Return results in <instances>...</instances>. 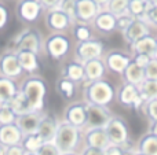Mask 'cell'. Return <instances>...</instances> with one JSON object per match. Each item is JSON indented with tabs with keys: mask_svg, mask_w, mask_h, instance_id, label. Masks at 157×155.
<instances>
[{
	"mask_svg": "<svg viewBox=\"0 0 157 155\" xmlns=\"http://www.w3.org/2000/svg\"><path fill=\"white\" fill-rule=\"evenodd\" d=\"M19 91L26 100L28 111H44L47 82L43 77L37 74H29L19 85Z\"/></svg>",
	"mask_w": 157,
	"mask_h": 155,
	"instance_id": "6da1fadb",
	"label": "cell"
},
{
	"mask_svg": "<svg viewBox=\"0 0 157 155\" xmlns=\"http://www.w3.org/2000/svg\"><path fill=\"white\" fill-rule=\"evenodd\" d=\"M83 98L87 104L109 106L116 98V89L113 84L105 78L86 82L83 88Z\"/></svg>",
	"mask_w": 157,
	"mask_h": 155,
	"instance_id": "7a4b0ae2",
	"label": "cell"
},
{
	"mask_svg": "<svg viewBox=\"0 0 157 155\" xmlns=\"http://www.w3.org/2000/svg\"><path fill=\"white\" fill-rule=\"evenodd\" d=\"M81 131L76 126L59 121V125L57 128V133L52 142L58 147L61 153H77L81 143Z\"/></svg>",
	"mask_w": 157,
	"mask_h": 155,
	"instance_id": "3957f363",
	"label": "cell"
},
{
	"mask_svg": "<svg viewBox=\"0 0 157 155\" xmlns=\"http://www.w3.org/2000/svg\"><path fill=\"white\" fill-rule=\"evenodd\" d=\"M10 51H32L35 54L40 55L44 51V38L43 34L40 33V30L35 29V27H25L24 30L18 33L14 37L11 48H8Z\"/></svg>",
	"mask_w": 157,
	"mask_h": 155,
	"instance_id": "277c9868",
	"label": "cell"
},
{
	"mask_svg": "<svg viewBox=\"0 0 157 155\" xmlns=\"http://www.w3.org/2000/svg\"><path fill=\"white\" fill-rule=\"evenodd\" d=\"M71 49V38L65 33H52L44 40V52L52 60H61Z\"/></svg>",
	"mask_w": 157,
	"mask_h": 155,
	"instance_id": "5b68a950",
	"label": "cell"
},
{
	"mask_svg": "<svg viewBox=\"0 0 157 155\" xmlns=\"http://www.w3.org/2000/svg\"><path fill=\"white\" fill-rule=\"evenodd\" d=\"M106 135L109 137L110 144L116 146H124L130 140V128L128 124L125 122L124 118L119 117V115H112L109 122L105 125Z\"/></svg>",
	"mask_w": 157,
	"mask_h": 155,
	"instance_id": "8992f818",
	"label": "cell"
},
{
	"mask_svg": "<svg viewBox=\"0 0 157 155\" xmlns=\"http://www.w3.org/2000/svg\"><path fill=\"white\" fill-rule=\"evenodd\" d=\"M103 54H105V44L98 38L78 41L75 47V60L80 63L95 59V58H102Z\"/></svg>",
	"mask_w": 157,
	"mask_h": 155,
	"instance_id": "52a82bcc",
	"label": "cell"
},
{
	"mask_svg": "<svg viewBox=\"0 0 157 155\" xmlns=\"http://www.w3.org/2000/svg\"><path fill=\"white\" fill-rule=\"evenodd\" d=\"M114 99L117 100V103L120 106L125 107V109H134V110H141L145 103L142 100L141 95H139L138 85L128 84V82L121 84V87L117 89Z\"/></svg>",
	"mask_w": 157,
	"mask_h": 155,
	"instance_id": "ba28073f",
	"label": "cell"
},
{
	"mask_svg": "<svg viewBox=\"0 0 157 155\" xmlns=\"http://www.w3.org/2000/svg\"><path fill=\"white\" fill-rule=\"evenodd\" d=\"M43 11L39 0H19L15 7V15L22 23H35Z\"/></svg>",
	"mask_w": 157,
	"mask_h": 155,
	"instance_id": "9c48e42d",
	"label": "cell"
},
{
	"mask_svg": "<svg viewBox=\"0 0 157 155\" xmlns=\"http://www.w3.org/2000/svg\"><path fill=\"white\" fill-rule=\"evenodd\" d=\"M44 22H46V27L52 33H66L73 25V21L69 18L68 14H65L58 7L47 10Z\"/></svg>",
	"mask_w": 157,
	"mask_h": 155,
	"instance_id": "30bf717a",
	"label": "cell"
},
{
	"mask_svg": "<svg viewBox=\"0 0 157 155\" xmlns=\"http://www.w3.org/2000/svg\"><path fill=\"white\" fill-rule=\"evenodd\" d=\"M102 59L109 71L121 76L123 71L125 70V67L132 59V55L127 54V52L121 51V49H110V51L103 54Z\"/></svg>",
	"mask_w": 157,
	"mask_h": 155,
	"instance_id": "8fae6325",
	"label": "cell"
},
{
	"mask_svg": "<svg viewBox=\"0 0 157 155\" xmlns=\"http://www.w3.org/2000/svg\"><path fill=\"white\" fill-rule=\"evenodd\" d=\"M65 122L76 126L80 131H84L87 125V103L86 102H73L63 111Z\"/></svg>",
	"mask_w": 157,
	"mask_h": 155,
	"instance_id": "7c38bea8",
	"label": "cell"
},
{
	"mask_svg": "<svg viewBox=\"0 0 157 155\" xmlns=\"http://www.w3.org/2000/svg\"><path fill=\"white\" fill-rule=\"evenodd\" d=\"M113 113L109 110V106H98V104H87V125L90 128H105Z\"/></svg>",
	"mask_w": 157,
	"mask_h": 155,
	"instance_id": "4fadbf2b",
	"label": "cell"
},
{
	"mask_svg": "<svg viewBox=\"0 0 157 155\" xmlns=\"http://www.w3.org/2000/svg\"><path fill=\"white\" fill-rule=\"evenodd\" d=\"M24 74L19 60L17 58V54L14 51H4L0 54V76L8 77V78H19Z\"/></svg>",
	"mask_w": 157,
	"mask_h": 155,
	"instance_id": "5bb4252c",
	"label": "cell"
},
{
	"mask_svg": "<svg viewBox=\"0 0 157 155\" xmlns=\"http://www.w3.org/2000/svg\"><path fill=\"white\" fill-rule=\"evenodd\" d=\"M146 34H150V26L144 21V19H139V18H135L125 30L121 32V36L124 38V41L130 45L132 44L134 41H136L138 38L144 37Z\"/></svg>",
	"mask_w": 157,
	"mask_h": 155,
	"instance_id": "9a60e30c",
	"label": "cell"
},
{
	"mask_svg": "<svg viewBox=\"0 0 157 155\" xmlns=\"http://www.w3.org/2000/svg\"><path fill=\"white\" fill-rule=\"evenodd\" d=\"M59 125V121L52 113H43V117L40 120L37 128V133L41 136L44 142H52L57 133V128Z\"/></svg>",
	"mask_w": 157,
	"mask_h": 155,
	"instance_id": "2e32d148",
	"label": "cell"
},
{
	"mask_svg": "<svg viewBox=\"0 0 157 155\" xmlns=\"http://www.w3.org/2000/svg\"><path fill=\"white\" fill-rule=\"evenodd\" d=\"M44 111H28L24 114L17 115V126L21 129V132L24 135L26 133H33V132H37L40 120L43 117Z\"/></svg>",
	"mask_w": 157,
	"mask_h": 155,
	"instance_id": "e0dca14e",
	"label": "cell"
},
{
	"mask_svg": "<svg viewBox=\"0 0 157 155\" xmlns=\"http://www.w3.org/2000/svg\"><path fill=\"white\" fill-rule=\"evenodd\" d=\"M92 27L102 34H110L116 30V15L108 10H101L91 22Z\"/></svg>",
	"mask_w": 157,
	"mask_h": 155,
	"instance_id": "ac0fdd59",
	"label": "cell"
},
{
	"mask_svg": "<svg viewBox=\"0 0 157 155\" xmlns=\"http://www.w3.org/2000/svg\"><path fill=\"white\" fill-rule=\"evenodd\" d=\"M84 144L88 147H97L101 150H105L110 142L106 135L105 128H90L84 129Z\"/></svg>",
	"mask_w": 157,
	"mask_h": 155,
	"instance_id": "d6986e66",
	"label": "cell"
},
{
	"mask_svg": "<svg viewBox=\"0 0 157 155\" xmlns=\"http://www.w3.org/2000/svg\"><path fill=\"white\" fill-rule=\"evenodd\" d=\"M101 8L95 4L94 0H76V21L91 23Z\"/></svg>",
	"mask_w": 157,
	"mask_h": 155,
	"instance_id": "ffe728a7",
	"label": "cell"
},
{
	"mask_svg": "<svg viewBox=\"0 0 157 155\" xmlns=\"http://www.w3.org/2000/svg\"><path fill=\"white\" fill-rule=\"evenodd\" d=\"M84 67V81L91 82L97 81L105 77L106 73V66L103 63L102 58H95V59H90L83 63Z\"/></svg>",
	"mask_w": 157,
	"mask_h": 155,
	"instance_id": "44dd1931",
	"label": "cell"
},
{
	"mask_svg": "<svg viewBox=\"0 0 157 155\" xmlns=\"http://www.w3.org/2000/svg\"><path fill=\"white\" fill-rule=\"evenodd\" d=\"M24 133L17 126V124H8V125H0V144L8 147L14 144H21Z\"/></svg>",
	"mask_w": 157,
	"mask_h": 155,
	"instance_id": "7402d4cb",
	"label": "cell"
},
{
	"mask_svg": "<svg viewBox=\"0 0 157 155\" xmlns=\"http://www.w3.org/2000/svg\"><path fill=\"white\" fill-rule=\"evenodd\" d=\"M17 58L19 60V65H21L24 73L28 74H36L40 70V62H39V55L35 54L32 51H26V49H22V51H17Z\"/></svg>",
	"mask_w": 157,
	"mask_h": 155,
	"instance_id": "603a6c76",
	"label": "cell"
},
{
	"mask_svg": "<svg viewBox=\"0 0 157 155\" xmlns=\"http://www.w3.org/2000/svg\"><path fill=\"white\" fill-rule=\"evenodd\" d=\"M130 54L135 55V54H146L153 56L155 54V48H156V37L152 34H146L144 37L138 38L136 41H134L132 44H130Z\"/></svg>",
	"mask_w": 157,
	"mask_h": 155,
	"instance_id": "cb8c5ba5",
	"label": "cell"
},
{
	"mask_svg": "<svg viewBox=\"0 0 157 155\" xmlns=\"http://www.w3.org/2000/svg\"><path fill=\"white\" fill-rule=\"evenodd\" d=\"M19 91V84L14 78L0 76V106L8 104V102L14 98L17 92Z\"/></svg>",
	"mask_w": 157,
	"mask_h": 155,
	"instance_id": "d4e9b609",
	"label": "cell"
},
{
	"mask_svg": "<svg viewBox=\"0 0 157 155\" xmlns=\"http://www.w3.org/2000/svg\"><path fill=\"white\" fill-rule=\"evenodd\" d=\"M123 81L128 82V84H134V85H139L144 81L146 77H145V67L136 65L132 59L128 63V66L125 67V70L121 74Z\"/></svg>",
	"mask_w": 157,
	"mask_h": 155,
	"instance_id": "484cf974",
	"label": "cell"
},
{
	"mask_svg": "<svg viewBox=\"0 0 157 155\" xmlns=\"http://www.w3.org/2000/svg\"><path fill=\"white\" fill-rule=\"evenodd\" d=\"M62 77L69 78L71 81L76 82V84L84 82V67H83V63L77 62V60L69 62L68 65L63 67Z\"/></svg>",
	"mask_w": 157,
	"mask_h": 155,
	"instance_id": "4316f807",
	"label": "cell"
},
{
	"mask_svg": "<svg viewBox=\"0 0 157 155\" xmlns=\"http://www.w3.org/2000/svg\"><path fill=\"white\" fill-rule=\"evenodd\" d=\"M136 150L146 155H157V135H153L150 132L145 133L138 140Z\"/></svg>",
	"mask_w": 157,
	"mask_h": 155,
	"instance_id": "83f0119b",
	"label": "cell"
},
{
	"mask_svg": "<svg viewBox=\"0 0 157 155\" xmlns=\"http://www.w3.org/2000/svg\"><path fill=\"white\" fill-rule=\"evenodd\" d=\"M138 91L144 102H147L150 99H156L157 98V80L145 78L138 85Z\"/></svg>",
	"mask_w": 157,
	"mask_h": 155,
	"instance_id": "f1b7e54d",
	"label": "cell"
},
{
	"mask_svg": "<svg viewBox=\"0 0 157 155\" xmlns=\"http://www.w3.org/2000/svg\"><path fill=\"white\" fill-rule=\"evenodd\" d=\"M76 82L71 81L69 78H65V77L61 76V78L57 81V91L61 93V96L68 100L73 99L76 96L77 92V88H76Z\"/></svg>",
	"mask_w": 157,
	"mask_h": 155,
	"instance_id": "f546056e",
	"label": "cell"
},
{
	"mask_svg": "<svg viewBox=\"0 0 157 155\" xmlns=\"http://www.w3.org/2000/svg\"><path fill=\"white\" fill-rule=\"evenodd\" d=\"M43 143H44V140L41 139V136L37 132L24 135V137L21 140V146L24 147V150L26 153H36Z\"/></svg>",
	"mask_w": 157,
	"mask_h": 155,
	"instance_id": "4dcf8cb0",
	"label": "cell"
},
{
	"mask_svg": "<svg viewBox=\"0 0 157 155\" xmlns=\"http://www.w3.org/2000/svg\"><path fill=\"white\" fill-rule=\"evenodd\" d=\"M149 7H150V3H147L146 0H128L127 13L130 15H132L134 18L144 19Z\"/></svg>",
	"mask_w": 157,
	"mask_h": 155,
	"instance_id": "1f68e13d",
	"label": "cell"
},
{
	"mask_svg": "<svg viewBox=\"0 0 157 155\" xmlns=\"http://www.w3.org/2000/svg\"><path fill=\"white\" fill-rule=\"evenodd\" d=\"M72 33L73 37L76 38V41H86L92 38V29L90 26V23H84V22H73L72 25Z\"/></svg>",
	"mask_w": 157,
	"mask_h": 155,
	"instance_id": "d6a6232c",
	"label": "cell"
},
{
	"mask_svg": "<svg viewBox=\"0 0 157 155\" xmlns=\"http://www.w3.org/2000/svg\"><path fill=\"white\" fill-rule=\"evenodd\" d=\"M8 106L11 107V110H13L17 115L24 114V113H28L26 100H25V98H24V95H22L21 91H18V92L14 95V98L8 102Z\"/></svg>",
	"mask_w": 157,
	"mask_h": 155,
	"instance_id": "836d02e7",
	"label": "cell"
},
{
	"mask_svg": "<svg viewBox=\"0 0 157 155\" xmlns=\"http://www.w3.org/2000/svg\"><path fill=\"white\" fill-rule=\"evenodd\" d=\"M127 5H128V0H109L105 10H108L109 13H112L113 15L117 16L127 13Z\"/></svg>",
	"mask_w": 157,
	"mask_h": 155,
	"instance_id": "e575fe53",
	"label": "cell"
},
{
	"mask_svg": "<svg viewBox=\"0 0 157 155\" xmlns=\"http://www.w3.org/2000/svg\"><path fill=\"white\" fill-rule=\"evenodd\" d=\"M17 114L11 110L8 104L0 106V125H8V124H15Z\"/></svg>",
	"mask_w": 157,
	"mask_h": 155,
	"instance_id": "d590c367",
	"label": "cell"
},
{
	"mask_svg": "<svg viewBox=\"0 0 157 155\" xmlns=\"http://www.w3.org/2000/svg\"><path fill=\"white\" fill-rule=\"evenodd\" d=\"M141 110L144 111L145 117H146L150 122H152V121H157V98L145 102Z\"/></svg>",
	"mask_w": 157,
	"mask_h": 155,
	"instance_id": "8d00e7d4",
	"label": "cell"
},
{
	"mask_svg": "<svg viewBox=\"0 0 157 155\" xmlns=\"http://www.w3.org/2000/svg\"><path fill=\"white\" fill-rule=\"evenodd\" d=\"M58 8H61L65 14H68L72 21L76 22V0H61Z\"/></svg>",
	"mask_w": 157,
	"mask_h": 155,
	"instance_id": "74e56055",
	"label": "cell"
},
{
	"mask_svg": "<svg viewBox=\"0 0 157 155\" xmlns=\"http://www.w3.org/2000/svg\"><path fill=\"white\" fill-rule=\"evenodd\" d=\"M36 154L37 155H61V151L58 150V147L55 146L54 142H44L39 147V150L36 151Z\"/></svg>",
	"mask_w": 157,
	"mask_h": 155,
	"instance_id": "f35d334b",
	"label": "cell"
},
{
	"mask_svg": "<svg viewBox=\"0 0 157 155\" xmlns=\"http://www.w3.org/2000/svg\"><path fill=\"white\" fill-rule=\"evenodd\" d=\"M134 19L135 18H134L132 15H130L128 13H124V14H121V15H117L116 16V30H119V32L121 33L123 30L127 29L128 25H130Z\"/></svg>",
	"mask_w": 157,
	"mask_h": 155,
	"instance_id": "ab89813d",
	"label": "cell"
},
{
	"mask_svg": "<svg viewBox=\"0 0 157 155\" xmlns=\"http://www.w3.org/2000/svg\"><path fill=\"white\" fill-rule=\"evenodd\" d=\"M144 21L146 22L149 26L157 27V3L150 4V7L147 8L146 14L144 16Z\"/></svg>",
	"mask_w": 157,
	"mask_h": 155,
	"instance_id": "60d3db41",
	"label": "cell"
},
{
	"mask_svg": "<svg viewBox=\"0 0 157 155\" xmlns=\"http://www.w3.org/2000/svg\"><path fill=\"white\" fill-rule=\"evenodd\" d=\"M145 77L150 80H157V58L152 56L146 66H145Z\"/></svg>",
	"mask_w": 157,
	"mask_h": 155,
	"instance_id": "b9f144b4",
	"label": "cell"
},
{
	"mask_svg": "<svg viewBox=\"0 0 157 155\" xmlns=\"http://www.w3.org/2000/svg\"><path fill=\"white\" fill-rule=\"evenodd\" d=\"M124 146H116V144H109L108 147L103 150V155H125Z\"/></svg>",
	"mask_w": 157,
	"mask_h": 155,
	"instance_id": "7bdbcfd3",
	"label": "cell"
},
{
	"mask_svg": "<svg viewBox=\"0 0 157 155\" xmlns=\"http://www.w3.org/2000/svg\"><path fill=\"white\" fill-rule=\"evenodd\" d=\"M8 19H10V11L3 3H0V30L8 23Z\"/></svg>",
	"mask_w": 157,
	"mask_h": 155,
	"instance_id": "ee69618b",
	"label": "cell"
},
{
	"mask_svg": "<svg viewBox=\"0 0 157 155\" xmlns=\"http://www.w3.org/2000/svg\"><path fill=\"white\" fill-rule=\"evenodd\" d=\"M150 55H146V54H135V55H132V60L136 63V65H139V66H142V67H145V66L149 63V60H150Z\"/></svg>",
	"mask_w": 157,
	"mask_h": 155,
	"instance_id": "f6af8a7d",
	"label": "cell"
},
{
	"mask_svg": "<svg viewBox=\"0 0 157 155\" xmlns=\"http://www.w3.org/2000/svg\"><path fill=\"white\" fill-rule=\"evenodd\" d=\"M26 151L24 150L21 144H14V146H8L6 147V155H25Z\"/></svg>",
	"mask_w": 157,
	"mask_h": 155,
	"instance_id": "bcb514c9",
	"label": "cell"
},
{
	"mask_svg": "<svg viewBox=\"0 0 157 155\" xmlns=\"http://www.w3.org/2000/svg\"><path fill=\"white\" fill-rule=\"evenodd\" d=\"M61 0H39V3L41 4L43 10H52V8H57Z\"/></svg>",
	"mask_w": 157,
	"mask_h": 155,
	"instance_id": "7dc6e473",
	"label": "cell"
},
{
	"mask_svg": "<svg viewBox=\"0 0 157 155\" xmlns=\"http://www.w3.org/2000/svg\"><path fill=\"white\" fill-rule=\"evenodd\" d=\"M78 155H103V150L97 148V147H88V146H86Z\"/></svg>",
	"mask_w": 157,
	"mask_h": 155,
	"instance_id": "c3c4849f",
	"label": "cell"
},
{
	"mask_svg": "<svg viewBox=\"0 0 157 155\" xmlns=\"http://www.w3.org/2000/svg\"><path fill=\"white\" fill-rule=\"evenodd\" d=\"M94 2L101 10H105L106 5H108V3H109V0H94Z\"/></svg>",
	"mask_w": 157,
	"mask_h": 155,
	"instance_id": "681fc988",
	"label": "cell"
},
{
	"mask_svg": "<svg viewBox=\"0 0 157 155\" xmlns=\"http://www.w3.org/2000/svg\"><path fill=\"white\" fill-rule=\"evenodd\" d=\"M149 132L153 135H157V121H152V122H150Z\"/></svg>",
	"mask_w": 157,
	"mask_h": 155,
	"instance_id": "f907efd6",
	"label": "cell"
},
{
	"mask_svg": "<svg viewBox=\"0 0 157 155\" xmlns=\"http://www.w3.org/2000/svg\"><path fill=\"white\" fill-rule=\"evenodd\" d=\"M0 155H6V147L0 144Z\"/></svg>",
	"mask_w": 157,
	"mask_h": 155,
	"instance_id": "816d5d0a",
	"label": "cell"
},
{
	"mask_svg": "<svg viewBox=\"0 0 157 155\" xmlns=\"http://www.w3.org/2000/svg\"><path fill=\"white\" fill-rule=\"evenodd\" d=\"M130 155H146V154H144V153H141V151H138V150H135V151H132Z\"/></svg>",
	"mask_w": 157,
	"mask_h": 155,
	"instance_id": "f5cc1de1",
	"label": "cell"
},
{
	"mask_svg": "<svg viewBox=\"0 0 157 155\" xmlns=\"http://www.w3.org/2000/svg\"><path fill=\"white\" fill-rule=\"evenodd\" d=\"M61 155H78V153H61Z\"/></svg>",
	"mask_w": 157,
	"mask_h": 155,
	"instance_id": "db71d44e",
	"label": "cell"
},
{
	"mask_svg": "<svg viewBox=\"0 0 157 155\" xmlns=\"http://www.w3.org/2000/svg\"><path fill=\"white\" fill-rule=\"evenodd\" d=\"M153 56L157 58V37H156V48H155V54H153Z\"/></svg>",
	"mask_w": 157,
	"mask_h": 155,
	"instance_id": "11a10c76",
	"label": "cell"
},
{
	"mask_svg": "<svg viewBox=\"0 0 157 155\" xmlns=\"http://www.w3.org/2000/svg\"><path fill=\"white\" fill-rule=\"evenodd\" d=\"M147 3H150V4H155V3H157V0H146Z\"/></svg>",
	"mask_w": 157,
	"mask_h": 155,
	"instance_id": "9f6ffc18",
	"label": "cell"
},
{
	"mask_svg": "<svg viewBox=\"0 0 157 155\" xmlns=\"http://www.w3.org/2000/svg\"><path fill=\"white\" fill-rule=\"evenodd\" d=\"M25 155H37L36 153H25Z\"/></svg>",
	"mask_w": 157,
	"mask_h": 155,
	"instance_id": "6f0895ef",
	"label": "cell"
}]
</instances>
